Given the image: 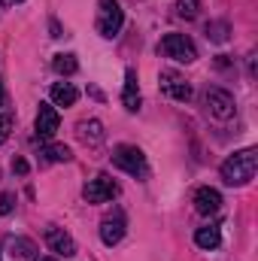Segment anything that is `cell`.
Instances as JSON below:
<instances>
[{
	"label": "cell",
	"instance_id": "obj_5",
	"mask_svg": "<svg viewBox=\"0 0 258 261\" xmlns=\"http://www.w3.org/2000/svg\"><path fill=\"white\" fill-rule=\"evenodd\" d=\"M203 103H207L210 116H216L219 122H228V119L234 116V110H237L234 94H231V91H225V88H207Z\"/></svg>",
	"mask_w": 258,
	"mask_h": 261
},
{
	"label": "cell",
	"instance_id": "obj_18",
	"mask_svg": "<svg viewBox=\"0 0 258 261\" xmlns=\"http://www.w3.org/2000/svg\"><path fill=\"white\" fill-rule=\"evenodd\" d=\"M43 158L52 161V164H58V161H70L73 152H70L67 146H46V149H43Z\"/></svg>",
	"mask_w": 258,
	"mask_h": 261
},
{
	"label": "cell",
	"instance_id": "obj_24",
	"mask_svg": "<svg viewBox=\"0 0 258 261\" xmlns=\"http://www.w3.org/2000/svg\"><path fill=\"white\" fill-rule=\"evenodd\" d=\"M49 28H52V37H61V24H58L55 18H52V24H49Z\"/></svg>",
	"mask_w": 258,
	"mask_h": 261
},
{
	"label": "cell",
	"instance_id": "obj_3",
	"mask_svg": "<svg viewBox=\"0 0 258 261\" xmlns=\"http://www.w3.org/2000/svg\"><path fill=\"white\" fill-rule=\"evenodd\" d=\"M122 21H125V12H122L119 0H97V31H100V37H107V40L119 37Z\"/></svg>",
	"mask_w": 258,
	"mask_h": 261
},
{
	"label": "cell",
	"instance_id": "obj_14",
	"mask_svg": "<svg viewBox=\"0 0 258 261\" xmlns=\"http://www.w3.org/2000/svg\"><path fill=\"white\" fill-rule=\"evenodd\" d=\"M194 243L200 249H216L222 243V234H219V225H207V228H197L194 231Z\"/></svg>",
	"mask_w": 258,
	"mask_h": 261
},
{
	"label": "cell",
	"instance_id": "obj_4",
	"mask_svg": "<svg viewBox=\"0 0 258 261\" xmlns=\"http://www.w3.org/2000/svg\"><path fill=\"white\" fill-rule=\"evenodd\" d=\"M161 52H164L167 58L179 61V64H192L194 58H197V49H194V43L186 34H167V37L161 40Z\"/></svg>",
	"mask_w": 258,
	"mask_h": 261
},
{
	"label": "cell",
	"instance_id": "obj_7",
	"mask_svg": "<svg viewBox=\"0 0 258 261\" xmlns=\"http://www.w3.org/2000/svg\"><path fill=\"white\" fill-rule=\"evenodd\" d=\"M125 228H128V222H125V213H113V216H107L104 222H100V240L107 243V246H116L122 237H125Z\"/></svg>",
	"mask_w": 258,
	"mask_h": 261
},
{
	"label": "cell",
	"instance_id": "obj_12",
	"mask_svg": "<svg viewBox=\"0 0 258 261\" xmlns=\"http://www.w3.org/2000/svg\"><path fill=\"white\" fill-rule=\"evenodd\" d=\"M122 103H125V110L131 113H137L140 110V88H137V73L134 70H125V91H122Z\"/></svg>",
	"mask_w": 258,
	"mask_h": 261
},
{
	"label": "cell",
	"instance_id": "obj_1",
	"mask_svg": "<svg viewBox=\"0 0 258 261\" xmlns=\"http://www.w3.org/2000/svg\"><path fill=\"white\" fill-rule=\"evenodd\" d=\"M258 170V152L255 149H243L237 155H231L222 164V179L225 186H246Z\"/></svg>",
	"mask_w": 258,
	"mask_h": 261
},
{
	"label": "cell",
	"instance_id": "obj_11",
	"mask_svg": "<svg viewBox=\"0 0 258 261\" xmlns=\"http://www.w3.org/2000/svg\"><path fill=\"white\" fill-rule=\"evenodd\" d=\"M194 210H197L200 216H216V213L222 210V195H219L216 189H210V186L197 189V192H194Z\"/></svg>",
	"mask_w": 258,
	"mask_h": 261
},
{
	"label": "cell",
	"instance_id": "obj_16",
	"mask_svg": "<svg viewBox=\"0 0 258 261\" xmlns=\"http://www.w3.org/2000/svg\"><path fill=\"white\" fill-rule=\"evenodd\" d=\"M55 73H61V76H73L76 70H79V61H76V55H55Z\"/></svg>",
	"mask_w": 258,
	"mask_h": 261
},
{
	"label": "cell",
	"instance_id": "obj_9",
	"mask_svg": "<svg viewBox=\"0 0 258 261\" xmlns=\"http://www.w3.org/2000/svg\"><path fill=\"white\" fill-rule=\"evenodd\" d=\"M46 246H49L52 252L64 255V258L76 255V243H73V237L67 234L64 228H55V225H49V228H46Z\"/></svg>",
	"mask_w": 258,
	"mask_h": 261
},
{
	"label": "cell",
	"instance_id": "obj_2",
	"mask_svg": "<svg viewBox=\"0 0 258 261\" xmlns=\"http://www.w3.org/2000/svg\"><path fill=\"white\" fill-rule=\"evenodd\" d=\"M113 164H116L119 170L131 173V176H137V179H146V176H149L146 155H143L137 146H128V143H122V146L113 149Z\"/></svg>",
	"mask_w": 258,
	"mask_h": 261
},
{
	"label": "cell",
	"instance_id": "obj_15",
	"mask_svg": "<svg viewBox=\"0 0 258 261\" xmlns=\"http://www.w3.org/2000/svg\"><path fill=\"white\" fill-rule=\"evenodd\" d=\"M79 137H82L85 143L97 146V143H104V125H100L97 119H91V122H82V125H79Z\"/></svg>",
	"mask_w": 258,
	"mask_h": 261
},
{
	"label": "cell",
	"instance_id": "obj_22",
	"mask_svg": "<svg viewBox=\"0 0 258 261\" xmlns=\"http://www.w3.org/2000/svg\"><path fill=\"white\" fill-rule=\"evenodd\" d=\"M12 203H15V197L9 195V192H6V195H0V213H3V216H6V213H12Z\"/></svg>",
	"mask_w": 258,
	"mask_h": 261
},
{
	"label": "cell",
	"instance_id": "obj_19",
	"mask_svg": "<svg viewBox=\"0 0 258 261\" xmlns=\"http://www.w3.org/2000/svg\"><path fill=\"white\" fill-rule=\"evenodd\" d=\"M207 37H210V40H216V43H225V40H228V24H225V21L207 24Z\"/></svg>",
	"mask_w": 258,
	"mask_h": 261
},
{
	"label": "cell",
	"instance_id": "obj_23",
	"mask_svg": "<svg viewBox=\"0 0 258 261\" xmlns=\"http://www.w3.org/2000/svg\"><path fill=\"white\" fill-rule=\"evenodd\" d=\"M12 170H15L18 176H24V173H28L31 167H28V161H24V158H15V161H12Z\"/></svg>",
	"mask_w": 258,
	"mask_h": 261
},
{
	"label": "cell",
	"instance_id": "obj_21",
	"mask_svg": "<svg viewBox=\"0 0 258 261\" xmlns=\"http://www.w3.org/2000/svg\"><path fill=\"white\" fill-rule=\"evenodd\" d=\"M9 130H12V119H9L6 113H0V143H6Z\"/></svg>",
	"mask_w": 258,
	"mask_h": 261
},
{
	"label": "cell",
	"instance_id": "obj_26",
	"mask_svg": "<svg viewBox=\"0 0 258 261\" xmlns=\"http://www.w3.org/2000/svg\"><path fill=\"white\" fill-rule=\"evenodd\" d=\"M40 261H58V258H40Z\"/></svg>",
	"mask_w": 258,
	"mask_h": 261
},
{
	"label": "cell",
	"instance_id": "obj_6",
	"mask_svg": "<svg viewBox=\"0 0 258 261\" xmlns=\"http://www.w3.org/2000/svg\"><path fill=\"white\" fill-rule=\"evenodd\" d=\"M85 200L88 203H104V200H113V197L119 195V186L107 176V173H100V176H94L88 186H85Z\"/></svg>",
	"mask_w": 258,
	"mask_h": 261
},
{
	"label": "cell",
	"instance_id": "obj_10",
	"mask_svg": "<svg viewBox=\"0 0 258 261\" xmlns=\"http://www.w3.org/2000/svg\"><path fill=\"white\" fill-rule=\"evenodd\" d=\"M161 88H164L173 100H192V85H189L179 73H173V70H164V73H161Z\"/></svg>",
	"mask_w": 258,
	"mask_h": 261
},
{
	"label": "cell",
	"instance_id": "obj_20",
	"mask_svg": "<svg viewBox=\"0 0 258 261\" xmlns=\"http://www.w3.org/2000/svg\"><path fill=\"white\" fill-rule=\"evenodd\" d=\"M197 9H200V0H176V12L183 18H194Z\"/></svg>",
	"mask_w": 258,
	"mask_h": 261
},
{
	"label": "cell",
	"instance_id": "obj_13",
	"mask_svg": "<svg viewBox=\"0 0 258 261\" xmlns=\"http://www.w3.org/2000/svg\"><path fill=\"white\" fill-rule=\"evenodd\" d=\"M52 100H55V107H73L79 100V91L70 82H55L52 85Z\"/></svg>",
	"mask_w": 258,
	"mask_h": 261
},
{
	"label": "cell",
	"instance_id": "obj_8",
	"mask_svg": "<svg viewBox=\"0 0 258 261\" xmlns=\"http://www.w3.org/2000/svg\"><path fill=\"white\" fill-rule=\"evenodd\" d=\"M58 128H61L58 110H55L52 103H40V110H37V134H40L43 140H52Z\"/></svg>",
	"mask_w": 258,
	"mask_h": 261
},
{
	"label": "cell",
	"instance_id": "obj_25",
	"mask_svg": "<svg viewBox=\"0 0 258 261\" xmlns=\"http://www.w3.org/2000/svg\"><path fill=\"white\" fill-rule=\"evenodd\" d=\"M0 107H6V88H3V79H0Z\"/></svg>",
	"mask_w": 258,
	"mask_h": 261
},
{
	"label": "cell",
	"instance_id": "obj_17",
	"mask_svg": "<svg viewBox=\"0 0 258 261\" xmlns=\"http://www.w3.org/2000/svg\"><path fill=\"white\" fill-rule=\"evenodd\" d=\"M6 246H9L12 255H18V258H34V252H37V246H34L31 240H24V237H15V240H9Z\"/></svg>",
	"mask_w": 258,
	"mask_h": 261
},
{
	"label": "cell",
	"instance_id": "obj_27",
	"mask_svg": "<svg viewBox=\"0 0 258 261\" xmlns=\"http://www.w3.org/2000/svg\"><path fill=\"white\" fill-rule=\"evenodd\" d=\"M6 3H21V0H6Z\"/></svg>",
	"mask_w": 258,
	"mask_h": 261
}]
</instances>
